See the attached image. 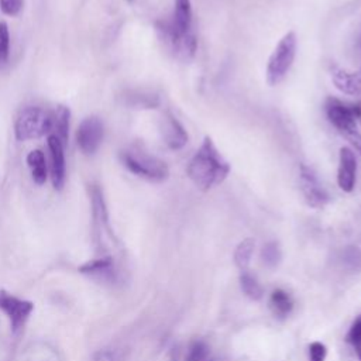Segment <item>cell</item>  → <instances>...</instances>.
I'll use <instances>...</instances> for the list:
<instances>
[{
	"label": "cell",
	"instance_id": "obj_16",
	"mask_svg": "<svg viewBox=\"0 0 361 361\" xmlns=\"http://www.w3.org/2000/svg\"><path fill=\"white\" fill-rule=\"evenodd\" d=\"M269 306H271V310L272 313L276 316V317H286L292 307H293V302L290 299V296L282 290V289H275L272 293H271V299H269Z\"/></svg>",
	"mask_w": 361,
	"mask_h": 361
},
{
	"label": "cell",
	"instance_id": "obj_14",
	"mask_svg": "<svg viewBox=\"0 0 361 361\" xmlns=\"http://www.w3.org/2000/svg\"><path fill=\"white\" fill-rule=\"evenodd\" d=\"M27 165L31 171V178L37 185H44L47 180V161L41 149H32L27 155Z\"/></svg>",
	"mask_w": 361,
	"mask_h": 361
},
{
	"label": "cell",
	"instance_id": "obj_30",
	"mask_svg": "<svg viewBox=\"0 0 361 361\" xmlns=\"http://www.w3.org/2000/svg\"><path fill=\"white\" fill-rule=\"evenodd\" d=\"M358 357H360V358H361V348H360V350H358Z\"/></svg>",
	"mask_w": 361,
	"mask_h": 361
},
{
	"label": "cell",
	"instance_id": "obj_4",
	"mask_svg": "<svg viewBox=\"0 0 361 361\" xmlns=\"http://www.w3.org/2000/svg\"><path fill=\"white\" fill-rule=\"evenodd\" d=\"M296 34L293 31H289L279 39L275 49L269 55L265 76L267 82L271 86L278 85L289 72L296 55Z\"/></svg>",
	"mask_w": 361,
	"mask_h": 361
},
{
	"label": "cell",
	"instance_id": "obj_12",
	"mask_svg": "<svg viewBox=\"0 0 361 361\" xmlns=\"http://www.w3.org/2000/svg\"><path fill=\"white\" fill-rule=\"evenodd\" d=\"M334 86L344 94L361 96V68L355 72L334 69L331 73Z\"/></svg>",
	"mask_w": 361,
	"mask_h": 361
},
{
	"label": "cell",
	"instance_id": "obj_17",
	"mask_svg": "<svg viewBox=\"0 0 361 361\" xmlns=\"http://www.w3.org/2000/svg\"><path fill=\"white\" fill-rule=\"evenodd\" d=\"M254 247H255V241L254 238H244L235 248L234 251V262L235 265L244 271L247 269V267L250 265V261H251V257H252V252H254Z\"/></svg>",
	"mask_w": 361,
	"mask_h": 361
},
{
	"label": "cell",
	"instance_id": "obj_6",
	"mask_svg": "<svg viewBox=\"0 0 361 361\" xmlns=\"http://www.w3.org/2000/svg\"><path fill=\"white\" fill-rule=\"evenodd\" d=\"M103 135L104 126L102 120L99 117L90 116L82 120L79 124L76 130V144L85 155H93L99 149L103 141Z\"/></svg>",
	"mask_w": 361,
	"mask_h": 361
},
{
	"label": "cell",
	"instance_id": "obj_19",
	"mask_svg": "<svg viewBox=\"0 0 361 361\" xmlns=\"http://www.w3.org/2000/svg\"><path fill=\"white\" fill-rule=\"evenodd\" d=\"M341 262L350 272H361V248L348 245L341 251Z\"/></svg>",
	"mask_w": 361,
	"mask_h": 361
},
{
	"label": "cell",
	"instance_id": "obj_22",
	"mask_svg": "<svg viewBox=\"0 0 361 361\" xmlns=\"http://www.w3.org/2000/svg\"><path fill=\"white\" fill-rule=\"evenodd\" d=\"M261 259L267 267H275L281 261V250L278 243L269 241L261 250Z\"/></svg>",
	"mask_w": 361,
	"mask_h": 361
},
{
	"label": "cell",
	"instance_id": "obj_23",
	"mask_svg": "<svg viewBox=\"0 0 361 361\" xmlns=\"http://www.w3.org/2000/svg\"><path fill=\"white\" fill-rule=\"evenodd\" d=\"M209 347L203 341H193L188 350L185 361H207Z\"/></svg>",
	"mask_w": 361,
	"mask_h": 361
},
{
	"label": "cell",
	"instance_id": "obj_27",
	"mask_svg": "<svg viewBox=\"0 0 361 361\" xmlns=\"http://www.w3.org/2000/svg\"><path fill=\"white\" fill-rule=\"evenodd\" d=\"M354 147H355V149L361 154V134H360V131H358V128L357 127H354V128H351V130H348V131H345L344 134H343Z\"/></svg>",
	"mask_w": 361,
	"mask_h": 361
},
{
	"label": "cell",
	"instance_id": "obj_3",
	"mask_svg": "<svg viewBox=\"0 0 361 361\" xmlns=\"http://www.w3.org/2000/svg\"><path fill=\"white\" fill-rule=\"evenodd\" d=\"M52 130V114L38 106L23 109L14 123V134L20 141H30L44 137Z\"/></svg>",
	"mask_w": 361,
	"mask_h": 361
},
{
	"label": "cell",
	"instance_id": "obj_5",
	"mask_svg": "<svg viewBox=\"0 0 361 361\" xmlns=\"http://www.w3.org/2000/svg\"><path fill=\"white\" fill-rule=\"evenodd\" d=\"M299 183H300V190L305 196V200L310 207L322 209L329 203L330 196L323 188V185L320 183L316 172L305 164L300 165Z\"/></svg>",
	"mask_w": 361,
	"mask_h": 361
},
{
	"label": "cell",
	"instance_id": "obj_15",
	"mask_svg": "<svg viewBox=\"0 0 361 361\" xmlns=\"http://www.w3.org/2000/svg\"><path fill=\"white\" fill-rule=\"evenodd\" d=\"M69 118H71V111L66 106H58L55 113L52 114V128L55 130L54 135L63 144V147L68 144Z\"/></svg>",
	"mask_w": 361,
	"mask_h": 361
},
{
	"label": "cell",
	"instance_id": "obj_10",
	"mask_svg": "<svg viewBox=\"0 0 361 361\" xmlns=\"http://www.w3.org/2000/svg\"><path fill=\"white\" fill-rule=\"evenodd\" d=\"M357 179V158L351 148L341 147L338 155L337 183L341 190L353 192Z\"/></svg>",
	"mask_w": 361,
	"mask_h": 361
},
{
	"label": "cell",
	"instance_id": "obj_11",
	"mask_svg": "<svg viewBox=\"0 0 361 361\" xmlns=\"http://www.w3.org/2000/svg\"><path fill=\"white\" fill-rule=\"evenodd\" d=\"M161 133H162L164 142L171 149H180L182 147L186 145L189 140V135L183 128V126L171 113H166L164 116L161 123Z\"/></svg>",
	"mask_w": 361,
	"mask_h": 361
},
{
	"label": "cell",
	"instance_id": "obj_13",
	"mask_svg": "<svg viewBox=\"0 0 361 361\" xmlns=\"http://www.w3.org/2000/svg\"><path fill=\"white\" fill-rule=\"evenodd\" d=\"M171 25L179 35H186L190 32V28H192L190 0H175V8H173Z\"/></svg>",
	"mask_w": 361,
	"mask_h": 361
},
{
	"label": "cell",
	"instance_id": "obj_21",
	"mask_svg": "<svg viewBox=\"0 0 361 361\" xmlns=\"http://www.w3.org/2000/svg\"><path fill=\"white\" fill-rule=\"evenodd\" d=\"M10 58V31L6 23H0V71L4 69Z\"/></svg>",
	"mask_w": 361,
	"mask_h": 361
},
{
	"label": "cell",
	"instance_id": "obj_25",
	"mask_svg": "<svg viewBox=\"0 0 361 361\" xmlns=\"http://www.w3.org/2000/svg\"><path fill=\"white\" fill-rule=\"evenodd\" d=\"M327 355V348L320 341H313L309 345V361H324Z\"/></svg>",
	"mask_w": 361,
	"mask_h": 361
},
{
	"label": "cell",
	"instance_id": "obj_8",
	"mask_svg": "<svg viewBox=\"0 0 361 361\" xmlns=\"http://www.w3.org/2000/svg\"><path fill=\"white\" fill-rule=\"evenodd\" d=\"M324 110L329 121L337 128L340 134L357 127L355 107L354 103L348 104L336 97H327L324 103Z\"/></svg>",
	"mask_w": 361,
	"mask_h": 361
},
{
	"label": "cell",
	"instance_id": "obj_9",
	"mask_svg": "<svg viewBox=\"0 0 361 361\" xmlns=\"http://www.w3.org/2000/svg\"><path fill=\"white\" fill-rule=\"evenodd\" d=\"M63 144L51 134L48 137V149H49V158H51V180L52 186L56 190H61L65 185L66 179V164H65V152H63Z\"/></svg>",
	"mask_w": 361,
	"mask_h": 361
},
{
	"label": "cell",
	"instance_id": "obj_29",
	"mask_svg": "<svg viewBox=\"0 0 361 361\" xmlns=\"http://www.w3.org/2000/svg\"><path fill=\"white\" fill-rule=\"evenodd\" d=\"M354 107H355V118L360 121L361 124V102L358 103H354Z\"/></svg>",
	"mask_w": 361,
	"mask_h": 361
},
{
	"label": "cell",
	"instance_id": "obj_28",
	"mask_svg": "<svg viewBox=\"0 0 361 361\" xmlns=\"http://www.w3.org/2000/svg\"><path fill=\"white\" fill-rule=\"evenodd\" d=\"M92 361H114V355L107 350H102L92 357Z\"/></svg>",
	"mask_w": 361,
	"mask_h": 361
},
{
	"label": "cell",
	"instance_id": "obj_18",
	"mask_svg": "<svg viewBox=\"0 0 361 361\" xmlns=\"http://www.w3.org/2000/svg\"><path fill=\"white\" fill-rule=\"evenodd\" d=\"M79 271L82 274H89V275H106L113 271V261L110 257L97 258L79 267Z\"/></svg>",
	"mask_w": 361,
	"mask_h": 361
},
{
	"label": "cell",
	"instance_id": "obj_24",
	"mask_svg": "<svg viewBox=\"0 0 361 361\" xmlns=\"http://www.w3.org/2000/svg\"><path fill=\"white\" fill-rule=\"evenodd\" d=\"M347 340L358 350L361 348V314L353 322L350 331L347 334Z\"/></svg>",
	"mask_w": 361,
	"mask_h": 361
},
{
	"label": "cell",
	"instance_id": "obj_20",
	"mask_svg": "<svg viewBox=\"0 0 361 361\" xmlns=\"http://www.w3.org/2000/svg\"><path fill=\"white\" fill-rule=\"evenodd\" d=\"M240 285H241L243 292H244L250 299H252V300H259V299L262 298V288H261V285L258 283V281H257L252 275L244 272V274L240 276Z\"/></svg>",
	"mask_w": 361,
	"mask_h": 361
},
{
	"label": "cell",
	"instance_id": "obj_2",
	"mask_svg": "<svg viewBox=\"0 0 361 361\" xmlns=\"http://www.w3.org/2000/svg\"><path fill=\"white\" fill-rule=\"evenodd\" d=\"M120 159L131 173L140 178H144L147 180L162 182L169 176L168 165L162 159L140 148L134 147V148L121 151Z\"/></svg>",
	"mask_w": 361,
	"mask_h": 361
},
{
	"label": "cell",
	"instance_id": "obj_7",
	"mask_svg": "<svg viewBox=\"0 0 361 361\" xmlns=\"http://www.w3.org/2000/svg\"><path fill=\"white\" fill-rule=\"evenodd\" d=\"M0 309L8 317L13 331H18L34 310V303L20 299L6 290H0Z\"/></svg>",
	"mask_w": 361,
	"mask_h": 361
},
{
	"label": "cell",
	"instance_id": "obj_31",
	"mask_svg": "<svg viewBox=\"0 0 361 361\" xmlns=\"http://www.w3.org/2000/svg\"><path fill=\"white\" fill-rule=\"evenodd\" d=\"M128 1H131V0H128Z\"/></svg>",
	"mask_w": 361,
	"mask_h": 361
},
{
	"label": "cell",
	"instance_id": "obj_1",
	"mask_svg": "<svg viewBox=\"0 0 361 361\" xmlns=\"http://www.w3.org/2000/svg\"><path fill=\"white\" fill-rule=\"evenodd\" d=\"M186 173L189 179L203 192L220 185L230 173V164L216 148L213 140L206 135L202 145L190 158Z\"/></svg>",
	"mask_w": 361,
	"mask_h": 361
},
{
	"label": "cell",
	"instance_id": "obj_26",
	"mask_svg": "<svg viewBox=\"0 0 361 361\" xmlns=\"http://www.w3.org/2000/svg\"><path fill=\"white\" fill-rule=\"evenodd\" d=\"M23 0H0V8L6 16H17L21 11Z\"/></svg>",
	"mask_w": 361,
	"mask_h": 361
}]
</instances>
